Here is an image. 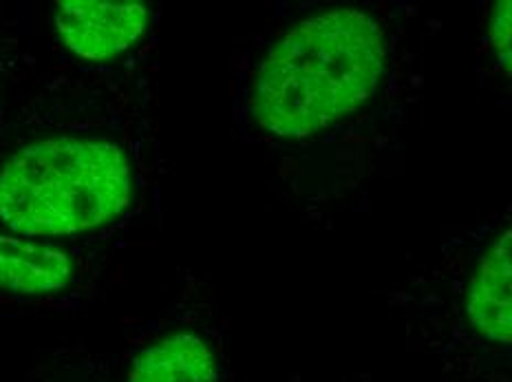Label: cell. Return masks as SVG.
<instances>
[{
  "label": "cell",
  "mask_w": 512,
  "mask_h": 382,
  "mask_svg": "<svg viewBox=\"0 0 512 382\" xmlns=\"http://www.w3.org/2000/svg\"><path fill=\"white\" fill-rule=\"evenodd\" d=\"M234 60L239 142L307 221L371 208L422 120L440 23L413 0L281 3Z\"/></svg>",
  "instance_id": "1"
},
{
  "label": "cell",
  "mask_w": 512,
  "mask_h": 382,
  "mask_svg": "<svg viewBox=\"0 0 512 382\" xmlns=\"http://www.w3.org/2000/svg\"><path fill=\"white\" fill-rule=\"evenodd\" d=\"M162 34L120 65L53 58L0 120V235L115 248L162 217Z\"/></svg>",
  "instance_id": "2"
},
{
  "label": "cell",
  "mask_w": 512,
  "mask_h": 382,
  "mask_svg": "<svg viewBox=\"0 0 512 382\" xmlns=\"http://www.w3.org/2000/svg\"><path fill=\"white\" fill-rule=\"evenodd\" d=\"M376 296L446 382H512V195L415 254Z\"/></svg>",
  "instance_id": "3"
},
{
  "label": "cell",
  "mask_w": 512,
  "mask_h": 382,
  "mask_svg": "<svg viewBox=\"0 0 512 382\" xmlns=\"http://www.w3.org/2000/svg\"><path fill=\"white\" fill-rule=\"evenodd\" d=\"M124 382H228L226 323L197 274H184L126 363Z\"/></svg>",
  "instance_id": "4"
},
{
  "label": "cell",
  "mask_w": 512,
  "mask_h": 382,
  "mask_svg": "<svg viewBox=\"0 0 512 382\" xmlns=\"http://www.w3.org/2000/svg\"><path fill=\"white\" fill-rule=\"evenodd\" d=\"M117 257L115 248L0 235V303L73 310L104 290Z\"/></svg>",
  "instance_id": "5"
},
{
  "label": "cell",
  "mask_w": 512,
  "mask_h": 382,
  "mask_svg": "<svg viewBox=\"0 0 512 382\" xmlns=\"http://www.w3.org/2000/svg\"><path fill=\"white\" fill-rule=\"evenodd\" d=\"M159 18L148 3L58 0L47 14L53 58L80 67L120 65L159 34Z\"/></svg>",
  "instance_id": "6"
},
{
  "label": "cell",
  "mask_w": 512,
  "mask_h": 382,
  "mask_svg": "<svg viewBox=\"0 0 512 382\" xmlns=\"http://www.w3.org/2000/svg\"><path fill=\"white\" fill-rule=\"evenodd\" d=\"M475 80L499 106H512V0L477 3Z\"/></svg>",
  "instance_id": "7"
},
{
  "label": "cell",
  "mask_w": 512,
  "mask_h": 382,
  "mask_svg": "<svg viewBox=\"0 0 512 382\" xmlns=\"http://www.w3.org/2000/svg\"><path fill=\"white\" fill-rule=\"evenodd\" d=\"M42 60L31 40V31L20 12L0 9V120L18 93L36 76Z\"/></svg>",
  "instance_id": "8"
},
{
  "label": "cell",
  "mask_w": 512,
  "mask_h": 382,
  "mask_svg": "<svg viewBox=\"0 0 512 382\" xmlns=\"http://www.w3.org/2000/svg\"><path fill=\"white\" fill-rule=\"evenodd\" d=\"M343 382H376V380H373L371 376H347Z\"/></svg>",
  "instance_id": "9"
}]
</instances>
